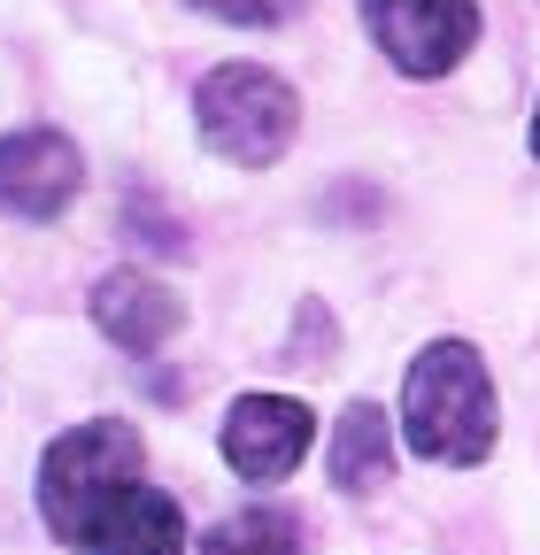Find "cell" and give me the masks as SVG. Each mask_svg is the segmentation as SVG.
<instances>
[{"instance_id":"obj_3","label":"cell","mask_w":540,"mask_h":555,"mask_svg":"<svg viewBox=\"0 0 540 555\" xmlns=\"http://www.w3.org/2000/svg\"><path fill=\"white\" fill-rule=\"evenodd\" d=\"M193 116H201V139H209V155H224L232 170H270L294 131H301V101L286 78H270L255 62H224L201 78L193 93Z\"/></svg>"},{"instance_id":"obj_4","label":"cell","mask_w":540,"mask_h":555,"mask_svg":"<svg viewBox=\"0 0 540 555\" xmlns=\"http://www.w3.org/2000/svg\"><path fill=\"white\" fill-rule=\"evenodd\" d=\"M363 24L386 47V62L410 69V78H448L479 39L471 0H363Z\"/></svg>"},{"instance_id":"obj_9","label":"cell","mask_w":540,"mask_h":555,"mask_svg":"<svg viewBox=\"0 0 540 555\" xmlns=\"http://www.w3.org/2000/svg\"><path fill=\"white\" fill-rule=\"evenodd\" d=\"M394 470V425L378 401H348L340 433H332V478H340V494H371V486Z\"/></svg>"},{"instance_id":"obj_12","label":"cell","mask_w":540,"mask_h":555,"mask_svg":"<svg viewBox=\"0 0 540 555\" xmlns=\"http://www.w3.org/2000/svg\"><path fill=\"white\" fill-rule=\"evenodd\" d=\"M532 155H540V108H532Z\"/></svg>"},{"instance_id":"obj_11","label":"cell","mask_w":540,"mask_h":555,"mask_svg":"<svg viewBox=\"0 0 540 555\" xmlns=\"http://www.w3.org/2000/svg\"><path fill=\"white\" fill-rule=\"evenodd\" d=\"M193 9H201V16H224V24H255V31H262V24H286L301 0H193Z\"/></svg>"},{"instance_id":"obj_5","label":"cell","mask_w":540,"mask_h":555,"mask_svg":"<svg viewBox=\"0 0 540 555\" xmlns=\"http://www.w3.org/2000/svg\"><path fill=\"white\" fill-rule=\"evenodd\" d=\"M309 440H317V416L301 401H286V393H240L232 416H224V463L240 478H255V486L294 478Z\"/></svg>"},{"instance_id":"obj_7","label":"cell","mask_w":540,"mask_h":555,"mask_svg":"<svg viewBox=\"0 0 540 555\" xmlns=\"http://www.w3.org/2000/svg\"><path fill=\"white\" fill-rule=\"evenodd\" d=\"M93 324L124 347V356H155V347L185 324V301L147 270H108L93 286Z\"/></svg>"},{"instance_id":"obj_10","label":"cell","mask_w":540,"mask_h":555,"mask_svg":"<svg viewBox=\"0 0 540 555\" xmlns=\"http://www.w3.org/2000/svg\"><path fill=\"white\" fill-rule=\"evenodd\" d=\"M201 555H301V525L286 509H240L201 532Z\"/></svg>"},{"instance_id":"obj_6","label":"cell","mask_w":540,"mask_h":555,"mask_svg":"<svg viewBox=\"0 0 540 555\" xmlns=\"http://www.w3.org/2000/svg\"><path fill=\"white\" fill-rule=\"evenodd\" d=\"M86 163L62 131H9L0 139V208L24 224H54L62 208L78 201Z\"/></svg>"},{"instance_id":"obj_1","label":"cell","mask_w":540,"mask_h":555,"mask_svg":"<svg viewBox=\"0 0 540 555\" xmlns=\"http://www.w3.org/2000/svg\"><path fill=\"white\" fill-rule=\"evenodd\" d=\"M140 470H147V448H140V433H131L124 416H86V425H70L39 455V517H47V532L86 547L93 525L140 486Z\"/></svg>"},{"instance_id":"obj_2","label":"cell","mask_w":540,"mask_h":555,"mask_svg":"<svg viewBox=\"0 0 540 555\" xmlns=\"http://www.w3.org/2000/svg\"><path fill=\"white\" fill-rule=\"evenodd\" d=\"M401 440L425 463H479L494 448V378L463 339H433L401 371Z\"/></svg>"},{"instance_id":"obj_8","label":"cell","mask_w":540,"mask_h":555,"mask_svg":"<svg viewBox=\"0 0 540 555\" xmlns=\"http://www.w3.org/2000/svg\"><path fill=\"white\" fill-rule=\"evenodd\" d=\"M86 555H185V517L170 494H155V486H131V494L93 525Z\"/></svg>"}]
</instances>
